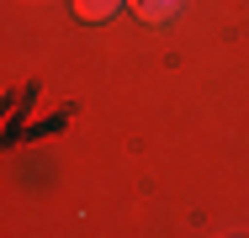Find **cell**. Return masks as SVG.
<instances>
[{"mask_svg":"<svg viewBox=\"0 0 249 238\" xmlns=\"http://www.w3.org/2000/svg\"><path fill=\"white\" fill-rule=\"evenodd\" d=\"M127 11H133L138 21H149V27H159V21H170V16L180 11V0H127Z\"/></svg>","mask_w":249,"mask_h":238,"instance_id":"obj_2","label":"cell"},{"mask_svg":"<svg viewBox=\"0 0 249 238\" xmlns=\"http://www.w3.org/2000/svg\"><path fill=\"white\" fill-rule=\"evenodd\" d=\"M122 5H127V0H69L74 21H111Z\"/></svg>","mask_w":249,"mask_h":238,"instance_id":"obj_1","label":"cell"}]
</instances>
